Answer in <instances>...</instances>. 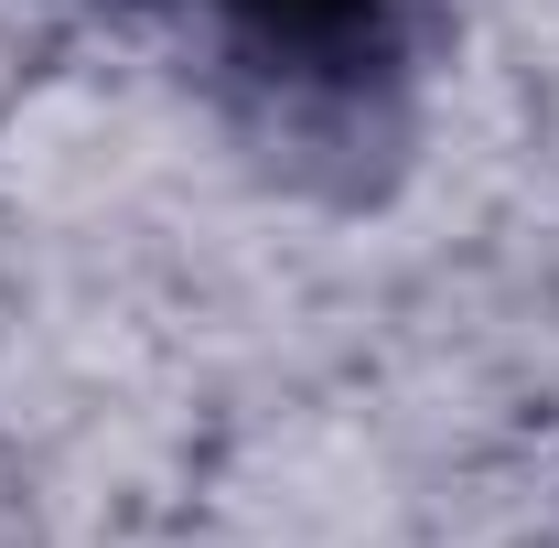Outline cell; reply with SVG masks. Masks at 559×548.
<instances>
[{
    "mask_svg": "<svg viewBox=\"0 0 559 548\" xmlns=\"http://www.w3.org/2000/svg\"><path fill=\"white\" fill-rule=\"evenodd\" d=\"M388 11L399 0H226V22L248 33L259 65H290V75H345L388 44Z\"/></svg>",
    "mask_w": 559,
    "mask_h": 548,
    "instance_id": "obj_1",
    "label": "cell"
}]
</instances>
